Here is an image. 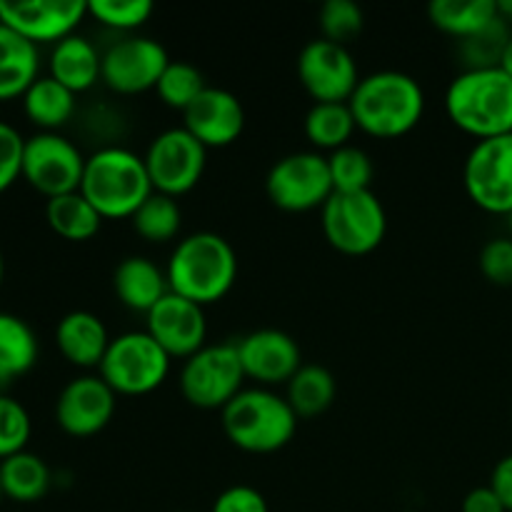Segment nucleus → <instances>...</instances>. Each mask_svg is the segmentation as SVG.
Returning <instances> with one entry per match:
<instances>
[{
	"instance_id": "c03bdc74",
	"label": "nucleus",
	"mask_w": 512,
	"mask_h": 512,
	"mask_svg": "<svg viewBox=\"0 0 512 512\" xmlns=\"http://www.w3.org/2000/svg\"><path fill=\"white\" fill-rule=\"evenodd\" d=\"M498 13L505 23H512V0H498Z\"/></svg>"
},
{
	"instance_id": "4c0bfd02",
	"label": "nucleus",
	"mask_w": 512,
	"mask_h": 512,
	"mask_svg": "<svg viewBox=\"0 0 512 512\" xmlns=\"http://www.w3.org/2000/svg\"><path fill=\"white\" fill-rule=\"evenodd\" d=\"M480 273L485 280L500 288H510L512 285V238H493L483 245L480 250Z\"/></svg>"
},
{
	"instance_id": "9d476101",
	"label": "nucleus",
	"mask_w": 512,
	"mask_h": 512,
	"mask_svg": "<svg viewBox=\"0 0 512 512\" xmlns=\"http://www.w3.org/2000/svg\"><path fill=\"white\" fill-rule=\"evenodd\" d=\"M85 155L60 133H35L25 138L20 178L45 198L78 193L85 173Z\"/></svg>"
},
{
	"instance_id": "20e7f679",
	"label": "nucleus",
	"mask_w": 512,
	"mask_h": 512,
	"mask_svg": "<svg viewBox=\"0 0 512 512\" xmlns=\"http://www.w3.org/2000/svg\"><path fill=\"white\" fill-rule=\"evenodd\" d=\"M80 193L103 220H125L155 193L145 160L120 145L100 148L85 160Z\"/></svg>"
},
{
	"instance_id": "f8f14e48",
	"label": "nucleus",
	"mask_w": 512,
	"mask_h": 512,
	"mask_svg": "<svg viewBox=\"0 0 512 512\" xmlns=\"http://www.w3.org/2000/svg\"><path fill=\"white\" fill-rule=\"evenodd\" d=\"M468 198L493 215L512 213V133L478 140L463 165Z\"/></svg>"
},
{
	"instance_id": "b1692460",
	"label": "nucleus",
	"mask_w": 512,
	"mask_h": 512,
	"mask_svg": "<svg viewBox=\"0 0 512 512\" xmlns=\"http://www.w3.org/2000/svg\"><path fill=\"white\" fill-rule=\"evenodd\" d=\"M40 355L38 338L23 318L0 313V393L35 368Z\"/></svg>"
},
{
	"instance_id": "f03ea898",
	"label": "nucleus",
	"mask_w": 512,
	"mask_h": 512,
	"mask_svg": "<svg viewBox=\"0 0 512 512\" xmlns=\"http://www.w3.org/2000/svg\"><path fill=\"white\" fill-rule=\"evenodd\" d=\"M348 105L363 133L378 140H393L418 128L425 113V93L413 75L380 70L360 78Z\"/></svg>"
},
{
	"instance_id": "49530a36",
	"label": "nucleus",
	"mask_w": 512,
	"mask_h": 512,
	"mask_svg": "<svg viewBox=\"0 0 512 512\" xmlns=\"http://www.w3.org/2000/svg\"><path fill=\"white\" fill-rule=\"evenodd\" d=\"M508 233H510V238H512V213L508 215Z\"/></svg>"
},
{
	"instance_id": "5701e85b",
	"label": "nucleus",
	"mask_w": 512,
	"mask_h": 512,
	"mask_svg": "<svg viewBox=\"0 0 512 512\" xmlns=\"http://www.w3.org/2000/svg\"><path fill=\"white\" fill-rule=\"evenodd\" d=\"M40 78V50L23 35L0 23V103H10L28 93Z\"/></svg>"
},
{
	"instance_id": "4be33fe9",
	"label": "nucleus",
	"mask_w": 512,
	"mask_h": 512,
	"mask_svg": "<svg viewBox=\"0 0 512 512\" xmlns=\"http://www.w3.org/2000/svg\"><path fill=\"white\" fill-rule=\"evenodd\" d=\"M113 290L125 308L148 315L170 293L168 273L155 260L130 255L115 268Z\"/></svg>"
},
{
	"instance_id": "f704fd0d",
	"label": "nucleus",
	"mask_w": 512,
	"mask_h": 512,
	"mask_svg": "<svg viewBox=\"0 0 512 512\" xmlns=\"http://www.w3.org/2000/svg\"><path fill=\"white\" fill-rule=\"evenodd\" d=\"M88 15L118 33H133L153 15L150 0H90Z\"/></svg>"
},
{
	"instance_id": "ddd939ff",
	"label": "nucleus",
	"mask_w": 512,
	"mask_h": 512,
	"mask_svg": "<svg viewBox=\"0 0 512 512\" xmlns=\"http://www.w3.org/2000/svg\"><path fill=\"white\" fill-rule=\"evenodd\" d=\"M298 78L315 103H348L360 83L350 50L325 38L310 40L300 50Z\"/></svg>"
},
{
	"instance_id": "ea45409f",
	"label": "nucleus",
	"mask_w": 512,
	"mask_h": 512,
	"mask_svg": "<svg viewBox=\"0 0 512 512\" xmlns=\"http://www.w3.org/2000/svg\"><path fill=\"white\" fill-rule=\"evenodd\" d=\"M210 512H270L268 500L260 490L250 488V485H233L225 488L223 493L215 498L213 510Z\"/></svg>"
},
{
	"instance_id": "a211bd4d",
	"label": "nucleus",
	"mask_w": 512,
	"mask_h": 512,
	"mask_svg": "<svg viewBox=\"0 0 512 512\" xmlns=\"http://www.w3.org/2000/svg\"><path fill=\"white\" fill-rule=\"evenodd\" d=\"M145 330L150 338L170 355V358L188 360L198 350H203L208 340V320L205 308L168 293L148 315H145Z\"/></svg>"
},
{
	"instance_id": "a18cd8bd",
	"label": "nucleus",
	"mask_w": 512,
	"mask_h": 512,
	"mask_svg": "<svg viewBox=\"0 0 512 512\" xmlns=\"http://www.w3.org/2000/svg\"><path fill=\"white\" fill-rule=\"evenodd\" d=\"M3 275H5V260H3V250H0V285H3Z\"/></svg>"
},
{
	"instance_id": "79ce46f5",
	"label": "nucleus",
	"mask_w": 512,
	"mask_h": 512,
	"mask_svg": "<svg viewBox=\"0 0 512 512\" xmlns=\"http://www.w3.org/2000/svg\"><path fill=\"white\" fill-rule=\"evenodd\" d=\"M490 488L498 493L503 500L505 510L512 512V455H505L498 465H495L493 475H490Z\"/></svg>"
},
{
	"instance_id": "4468645a",
	"label": "nucleus",
	"mask_w": 512,
	"mask_h": 512,
	"mask_svg": "<svg viewBox=\"0 0 512 512\" xmlns=\"http://www.w3.org/2000/svg\"><path fill=\"white\" fill-rule=\"evenodd\" d=\"M168 50L148 35H125L103 53V83L118 95L155 88L168 68Z\"/></svg>"
},
{
	"instance_id": "39448f33",
	"label": "nucleus",
	"mask_w": 512,
	"mask_h": 512,
	"mask_svg": "<svg viewBox=\"0 0 512 512\" xmlns=\"http://www.w3.org/2000/svg\"><path fill=\"white\" fill-rule=\"evenodd\" d=\"M298 420L285 395L270 388H245L220 410L225 438L250 455L283 450L295 438Z\"/></svg>"
},
{
	"instance_id": "423d86ee",
	"label": "nucleus",
	"mask_w": 512,
	"mask_h": 512,
	"mask_svg": "<svg viewBox=\"0 0 512 512\" xmlns=\"http://www.w3.org/2000/svg\"><path fill=\"white\" fill-rule=\"evenodd\" d=\"M170 358L148 330H130L110 340V348L100 363L98 375L115 395L140 398L150 395L168 380Z\"/></svg>"
},
{
	"instance_id": "7c9ffc66",
	"label": "nucleus",
	"mask_w": 512,
	"mask_h": 512,
	"mask_svg": "<svg viewBox=\"0 0 512 512\" xmlns=\"http://www.w3.org/2000/svg\"><path fill=\"white\" fill-rule=\"evenodd\" d=\"M130 223H133V230L145 243L163 245L175 240V235L183 228V210H180L178 198L153 193L140 205L138 213L130 218Z\"/></svg>"
},
{
	"instance_id": "c85d7f7f",
	"label": "nucleus",
	"mask_w": 512,
	"mask_h": 512,
	"mask_svg": "<svg viewBox=\"0 0 512 512\" xmlns=\"http://www.w3.org/2000/svg\"><path fill=\"white\" fill-rule=\"evenodd\" d=\"M338 385L323 365H303L285 385V400L298 418H318L333 405Z\"/></svg>"
},
{
	"instance_id": "412c9836",
	"label": "nucleus",
	"mask_w": 512,
	"mask_h": 512,
	"mask_svg": "<svg viewBox=\"0 0 512 512\" xmlns=\"http://www.w3.org/2000/svg\"><path fill=\"white\" fill-rule=\"evenodd\" d=\"M48 75L70 93H85L103 80V53L93 40L73 33L53 45L48 58Z\"/></svg>"
},
{
	"instance_id": "c756f323",
	"label": "nucleus",
	"mask_w": 512,
	"mask_h": 512,
	"mask_svg": "<svg viewBox=\"0 0 512 512\" xmlns=\"http://www.w3.org/2000/svg\"><path fill=\"white\" fill-rule=\"evenodd\" d=\"M358 130L348 103H315L305 115V138L318 150H335L350 145Z\"/></svg>"
},
{
	"instance_id": "2f4dec72",
	"label": "nucleus",
	"mask_w": 512,
	"mask_h": 512,
	"mask_svg": "<svg viewBox=\"0 0 512 512\" xmlns=\"http://www.w3.org/2000/svg\"><path fill=\"white\" fill-rule=\"evenodd\" d=\"M205 88H208V85H205L203 73H200L193 63L170 60L165 73L160 75L158 85H155V93H158V98L163 100L168 108L185 113V110L190 108V103H193Z\"/></svg>"
},
{
	"instance_id": "a19ab883",
	"label": "nucleus",
	"mask_w": 512,
	"mask_h": 512,
	"mask_svg": "<svg viewBox=\"0 0 512 512\" xmlns=\"http://www.w3.org/2000/svg\"><path fill=\"white\" fill-rule=\"evenodd\" d=\"M463 512H508L505 510L503 500L498 498L490 485H483V488H473L463 500Z\"/></svg>"
},
{
	"instance_id": "e433bc0d",
	"label": "nucleus",
	"mask_w": 512,
	"mask_h": 512,
	"mask_svg": "<svg viewBox=\"0 0 512 512\" xmlns=\"http://www.w3.org/2000/svg\"><path fill=\"white\" fill-rule=\"evenodd\" d=\"M508 40V23L503 18H498L488 30H483L475 38L463 40L465 60L470 63V68H495V65H500V58H503V50L508 45Z\"/></svg>"
},
{
	"instance_id": "aec40b11",
	"label": "nucleus",
	"mask_w": 512,
	"mask_h": 512,
	"mask_svg": "<svg viewBox=\"0 0 512 512\" xmlns=\"http://www.w3.org/2000/svg\"><path fill=\"white\" fill-rule=\"evenodd\" d=\"M110 335L103 320L90 310H73L63 315L55 328L58 353L75 368H100L110 348Z\"/></svg>"
},
{
	"instance_id": "37998d69",
	"label": "nucleus",
	"mask_w": 512,
	"mask_h": 512,
	"mask_svg": "<svg viewBox=\"0 0 512 512\" xmlns=\"http://www.w3.org/2000/svg\"><path fill=\"white\" fill-rule=\"evenodd\" d=\"M500 68H503L505 73H508L512 78V35H510L508 45H505V50H503V58H500Z\"/></svg>"
},
{
	"instance_id": "c9c22d12",
	"label": "nucleus",
	"mask_w": 512,
	"mask_h": 512,
	"mask_svg": "<svg viewBox=\"0 0 512 512\" xmlns=\"http://www.w3.org/2000/svg\"><path fill=\"white\" fill-rule=\"evenodd\" d=\"M363 10L353 0H328L320 8V30L325 40L345 45L353 38H358L363 30Z\"/></svg>"
},
{
	"instance_id": "72a5a7b5",
	"label": "nucleus",
	"mask_w": 512,
	"mask_h": 512,
	"mask_svg": "<svg viewBox=\"0 0 512 512\" xmlns=\"http://www.w3.org/2000/svg\"><path fill=\"white\" fill-rule=\"evenodd\" d=\"M33 420L25 405L13 395L0 393V463L28 450Z\"/></svg>"
},
{
	"instance_id": "58836bf2",
	"label": "nucleus",
	"mask_w": 512,
	"mask_h": 512,
	"mask_svg": "<svg viewBox=\"0 0 512 512\" xmlns=\"http://www.w3.org/2000/svg\"><path fill=\"white\" fill-rule=\"evenodd\" d=\"M23 148L25 138L18 128L0 120V195L15 185L23 170Z\"/></svg>"
},
{
	"instance_id": "393cba45",
	"label": "nucleus",
	"mask_w": 512,
	"mask_h": 512,
	"mask_svg": "<svg viewBox=\"0 0 512 512\" xmlns=\"http://www.w3.org/2000/svg\"><path fill=\"white\" fill-rule=\"evenodd\" d=\"M53 473L40 455L23 450L0 463V490L5 500L18 505L40 503L50 493Z\"/></svg>"
},
{
	"instance_id": "0eeeda50",
	"label": "nucleus",
	"mask_w": 512,
	"mask_h": 512,
	"mask_svg": "<svg viewBox=\"0 0 512 512\" xmlns=\"http://www.w3.org/2000/svg\"><path fill=\"white\" fill-rule=\"evenodd\" d=\"M320 223L330 248L350 258L378 250L388 233V215L373 190L333 193L320 210Z\"/></svg>"
},
{
	"instance_id": "473e14b6",
	"label": "nucleus",
	"mask_w": 512,
	"mask_h": 512,
	"mask_svg": "<svg viewBox=\"0 0 512 512\" xmlns=\"http://www.w3.org/2000/svg\"><path fill=\"white\" fill-rule=\"evenodd\" d=\"M330 178H333L335 193H365L373 183V160L363 148L345 145L328 155Z\"/></svg>"
},
{
	"instance_id": "6ab92c4d",
	"label": "nucleus",
	"mask_w": 512,
	"mask_h": 512,
	"mask_svg": "<svg viewBox=\"0 0 512 512\" xmlns=\"http://www.w3.org/2000/svg\"><path fill=\"white\" fill-rule=\"evenodd\" d=\"M183 128L205 148H228L245 130L243 103L230 90L205 88L183 113Z\"/></svg>"
},
{
	"instance_id": "1a4fd4ad",
	"label": "nucleus",
	"mask_w": 512,
	"mask_h": 512,
	"mask_svg": "<svg viewBox=\"0 0 512 512\" xmlns=\"http://www.w3.org/2000/svg\"><path fill=\"white\" fill-rule=\"evenodd\" d=\"M265 193L270 203L285 213L323 210V205L335 193L328 158L313 150L285 155L270 168L265 178Z\"/></svg>"
},
{
	"instance_id": "6e6552de",
	"label": "nucleus",
	"mask_w": 512,
	"mask_h": 512,
	"mask_svg": "<svg viewBox=\"0 0 512 512\" xmlns=\"http://www.w3.org/2000/svg\"><path fill=\"white\" fill-rule=\"evenodd\" d=\"M245 373L238 343L205 345L193 358L183 360L180 393L198 410H223L235 395L243 393Z\"/></svg>"
},
{
	"instance_id": "f3484780",
	"label": "nucleus",
	"mask_w": 512,
	"mask_h": 512,
	"mask_svg": "<svg viewBox=\"0 0 512 512\" xmlns=\"http://www.w3.org/2000/svg\"><path fill=\"white\" fill-rule=\"evenodd\" d=\"M235 343H238L245 380H255L258 388L288 385L290 378L303 368V353H300L298 340L285 330H253Z\"/></svg>"
},
{
	"instance_id": "7ed1b4c3",
	"label": "nucleus",
	"mask_w": 512,
	"mask_h": 512,
	"mask_svg": "<svg viewBox=\"0 0 512 512\" xmlns=\"http://www.w3.org/2000/svg\"><path fill=\"white\" fill-rule=\"evenodd\" d=\"M450 123L478 140L512 133V78L500 65L468 68L445 90Z\"/></svg>"
},
{
	"instance_id": "f257e3e1",
	"label": "nucleus",
	"mask_w": 512,
	"mask_h": 512,
	"mask_svg": "<svg viewBox=\"0 0 512 512\" xmlns=\"http://www.w3.org/2000/svg\"><path fill=\"white\" fill-rule=\"evenodd\" d=\"M165 273L170 293L205 308L220 303L233 290L238 280V255L223 235L200 230L178 240Z\"/></svg>"
},
{
	"instance_id": "de8ad7c7",
	"label": "nucleus",
	"mask_w": 512,
	"mask_h": 512,
	"mask_svg": "<svg viewBox=\"0 0 512 512\" xmlns=\"http://www.w3.org/2000/svg\"><path fill=\"white\" fill-rule=\"evenodd\" d=\"M3 500H5V498H3V490H0V503H3Z\"/></svg>"
},
{
	"instance_id": "bb28decb",
	"label": "nucleus",
	"mask_w": 512,
	"mask_h": 512,
	"mask_svg": "<svg viewBox=\"0 0 512 512\" xmlns=\"http://www.w3.org/2000/svg\"><path fill=\"white\" fill-rule=\"evenodd\" d=\"M20 103L25 118L40 128V133H58V128L68 125L75 115V93H70L50 75H40L20 98Z\"/></svg>"
},
{
	"instance_id": "a878e982",
	"label": "nucleus",
	"mask_w": 512,
	"mask_h": 512,
	"mask_svg": "<svg viewBox=\"0 0 512 512\" xmlns=\"http://www.w3.org/2000/svg\"><path fill=\"white\" fill-rule=\"evenodd\" d=\"M428 15L435 28L458 40L475 38L500 18L498 0H433Z\"/></svg>"
},
{
	"instance_id": "9b49d317",
	"label": "nucleus",
	"mask_w": 512,
	"mask_h": 512,
	"mask_svg": "<svg viewBox=\"0 0 512 512\" xmlns=\"http://www.w3.org/2000/svg\"><path fill=\"white\" fill-rule=\"evenodd\" d=\"M155 193L180 198L200 183L208 165V148L185 128H170L155 135L143 155Z\"/></svg>"
},
{
	"instance_id": "2eb2a0df",
	"label": "nucleus",
	"mask_w": 512,
	"mask_h": 512,
	"mask_svg": "<svg viewBox=\"0 0 512 512\" xmlns=\"http://www.w3.org/2000/svg\"><path fill=\"white\" fill-rule=\"evenodd\" d=\"M85 15V0H0V23L38 48L73 35Z\"/></svg>"
},
{
	"instance_id": "cd10ccee",
	"label": "nucleus",
	"mask_w": 512,
	"mask_h": 512,
	"mask_svg": "<svg viewBox=\"0 0 512 512\" xmlns=\"http://www.w3.org/2000/svg\"><path fill=\"white\" fill-rule=\"evenodd\" d=\"M45 220L58 238L70 240V243H88L100 233V225H103L100 213L83 198L80 190L50 198L45 203Z\"/></svg>"
},
{
	"instance_id": "dca6fc26",
	"label": "nucleus",
	"mask_w": 512,
	"mask_h": 512,
	"mask_svg": "<svg viewBox=\"0 0 512 512\" xmlns=\"http://www.w3.org/2000/svg\"><path fill=\"white\" fill-rule=\"evenodd\" d=\"M118 408V395L100 375H80L60 390L55 400V423L70 438H93L103 433Z\"/></svg>"
}]
</instances>
